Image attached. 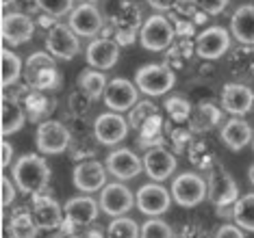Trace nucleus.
<instances>
[{
  "mask_svg": "<svg viewBox=\"0 0 254 238\" xmlns=\"http://www.w3.org/2000/svg\"><path fill=\"white\" fill-rule=\"evenodd\" d=\"M13 182L22 193L37 195L44 193L50 182V167L39 154H26L15 160L13 165Z\"/></svg>",
  "mask_w": 254,
  "mask_h": 238,
  "instance_id": "1",
  "label": "nucleus"
},
{
  "mask_svg": "<svg viewBox=\"0 0 254 238\" xmlns=\"http://www.w3.org/2000/svg\"><path fill=\"white\" fill-rule=\"evenodd\" d=\"M24 78L33 91H53L61 85V74L48 52H35L28 56L24 65Z\"/></svg>",
  "mask_w": 254,
  "mask_h": 238,
  "instance_id": "2",
  "label": "nucleus"
},
{
  "mask_svg": "<svg viewBox=\"0 0 254 238\" xmlns=\"http://www.w3.org/2000/svg\"><path fill=\"white\" fill-rule=\"evenodd\" d=\"M206 197L211 204L217 208V214L224 208H233V204L239 199V184L230 173L224 169L219 162L209 169V180H206Z\"/></svg>",
  "mask_w": 254,
  "mask_h": 238,
  "instance_id": "3",
  "label": "nucleus"
},
{
  "mask_svg": "<svg viewBox=\"0 0 254 238\" xmlns=\"http://www.w3.org/2000/svg\"><path fill=\"white\" fill-rule=\"evenodd\" d=\"M135 85L148 97H159L165 95L176 85V74L172 72V67L167 63H150V65L137 69Z\"/></svg>",
  "mask_w": 254,
  "mask_h": 238,
  "instance_id": "4",
  "label": "nucleus"
},
{
  "mask_svg": "<svg viewBox=\"0 0 254 238\" xmlns=\"http://www.w3.org/2000/svg\"><path fill=\"white\" fill-rule=\"evenodd\" d=\"M174 37H176V28L172 24V20H167L165 15H150L148 20L141 22L139 42L150 52L167 50L174 44Z\"/></svg>",
  "mask_w": 254,
  "mask_h": 238,
  "instance_id": "5",
  "label": "nucleus"
},
{
  "mask_svg": "<svg viewBox=\"0 0 254 238\" xmlns=\"http://www.w3.org/2000/svg\"><path fill=\"white\" fill-rule=\"evenodd\" d=\"M98 219V201L87 195H78L65 201L63 206V223L61 230L63 234H74V230L91 225Z\"/></svg>",
  "mask_w": 254,
  "mask_h": 238,
  "instance_id": "6",
  "label": "nucleus"
},
{
  "mask_svg": "<svg viewBox=\"0 0 254 238\" xmlns=\"http://www.w3.org/2000/svg\"><path fill=\"white\" fill-rule=\"evenodd\" d=\"M172 199L183 208H195L206 199V180L195 171H185L172 182Z\"/></svg>",
  "mask_w": 254,
  "mask_h": 238,
  "instance_id": "7",
  "label": "nucleus"
},
{
  "mask_svg": "<svg viewBox=\"0 0 254 238\" xmlns=\"http://www.w3.org/2000/svg\"><path fill=\"white\" fill-rule=\"evenodd\" d=\"M70 141H72L70 130H67L61 121L46 119L37 126L35 143L42 154H63L70 147Z\"/></svg>",
  "mask_w": 254,
  "mask_h": 238,
  "instance_id": "8",
  "label": "nucleus"
},
{
  "mask_svg": "<svg viewBox=\"0 0 254 238\" xmlns=\"http://www.w3.org/2000/svg\"><path fill=\"white\" fill-rule=\"evenodd\" d=\"M230 33L224 26H209L206 31H202L193 42V50L200 59L215 61L222 59L224 54L230 50Z\"/></svg>",
  "mask_w": 254,
  "mask_h": 238,
  "instance_id": "9",
  "label": "nucleus"
},
{
  "mask_svg": "<svg viewBox=\"0 0 254 238\" xmlns=\"http://www.w3.org/2000/svg\"><path fill=\"white\" fill-rule=\"evenodd\" d=\"M46 50L50 52L53 59L72 61L78 56L80 44H78V37L74 35V31L70 26L53 24L48 28V35H46Z\"/></svg>",
  "mask_w": 254,
  "mask_h": 238,
  "instance_id": "10",
  "label": "nucleus"
},
{
  "mask_svg": "<svg viewBox=\"0 0 254 238\" xmlns=\"http://www.w3.org/2000/svg\"><path fill=\"white\" fill-rule=\"evenodd\" d=\"M135 206L139 208L146 217H161L170 210L172 206V195L167 193V189L159 182H148L139 187L135 195Z\"/></svg>",
  "mask_w": 254,
  "mask_h": 238,
  "instance_id": "11",
  "label": "nucleus"
},
{
  "mask_svg": "<svg viewBox=\"0 0 254 238\" xmlns=\"http://www.w3.org/2000/svg\"><path fill=\"white\" fill-rule=\"evenodd\" d=\"M130 126L126 117H122V113H102L98 115L94 121V137L98 143L107 145V147H113V145L122 143L126 135H128Z\"/></svg>",
  "mask_w": 254,
  "mask_h": 238,
  "instance_id": "12",
  "label": "nucleus"
},
{
  "mask_svg": "<svg viewBox=\"0 0 254 238\" xmlns=\"http://www.w3.org/2000/svg\"><path fill=\"white\" fill-rule=\"evenodd\" d=\"M100 210L109 217H124L126 212L135 206V195L130 189L122 182H111L100 189V201H98Z\"/></svg>",
  "mask_w": 254,
  "mask_h": 238,
  "instance_id": "13",
  "label": "nucleus"
},
{
  "mask_svg": "<svg viewBox=\"0 0 254 238\" xmlns=\"http://www.w3.org/2000/svg\"><path fill=\"white\" fill-rule=\"evenodd\" d=\"M102 95H105V104L109 106V111H113V113L130 111V108L139 102V89H137L128 78L109 80Z\"/></svg>",
  "mask_w": 254,
  "mask_h": 238,
  "instance_id": "14",
  "label": "nucleus"
},
{
  "mask_svg": "<svg viewBox=\"0 0 254 238\" xmlns=\"http://www.w3.org/2000/svg\"><path fill=\"white\" fill-rule=\"evenodd\" d=\"M115 26V44L118 46H130L135 42L137 28H141V11L137 4L122 2L111 17Z\"/></svg>",
  "mask_w": 254,
  "mask_h": 238,
  "instance_id": "15",
  "label": "nucleus"
},
{
  "mask_svg": "<svg viewBox=\"0 0 254 238\" xmlns=\"http://www.w3.org/2000/svg\"><path fill=\"white\" fill-rule=\"evenodd\" d=\"M143 171L148 173L150 180H154V182H163V180H167L172 176V173L176 171L178 167V160L172 149L167 147H150L146 149V154H143Z\"/></svg>",
  "mask_w": 254,
  "mask_h": 238,
  "instance_id": "16",
  "label": "nucleus"
},
{
  "mask_svg": "<svg viewBox=\"0 0 254 238\" xmlns=\"http://www.w3.org/2000/svg\"><path fill=\"white\" fill-rule=\"evenodd\" d=\"M105 169L111 173L113 178L126 182V180H135L137 176H139L141 169H143V165H141L139 156L132 152V149L120 147V149H113V152L107 156Z\"/></svg>",
  "mask_w": 254,
  "mask_h": 238,
  "instance_id": "17",
  "label": "nucleus"
},
{
  "mask_svg": "<svg viewBox=\"0 0 254 238\" xmlns=\"http://www.w3.org/2000/svg\"><path fill=\"white\" fill-rule=\"evenodd\" d=\"M105 26L102 13L91 2L78 4L70 11V28L76 37H96Z\"/></svg>",
  "mask_w": 254,
  "mask_h": 238,
  "instance_id": "18",
  "label": "nucleus"
},
{
  "mask_svg": "<svg viewBox=\"0 0 254 238\" xmlns=\"http://www.w3.org/2000/svg\"><path fill=\"white\" fill-rule=\"evenodd\" d=\"M74 187L83 193H96L107 184V169L100 160H80L74 167Z\"/></svg>",
  "mask_w": 254,
  "mask_h": 238,
  "instance_id": "19",
  "label": "nucleus"
},
{
  "mask_svg": "<svg viewBox=\"0 0 254 238\" xmlns=\"http://www.w3.org/2000/svg\"><path fill=\"white\" fill-rule=\"evenodd\" d=\"M222 108L235 117H244L254 108V91L241 83H226L222 89Z\"/></svg>",
  "mask_w": 254,
  "mask_h": 238,
  "instance_id": "20",
  "label": "nucleus"
},
{
  "mask_svg": "<svg viewBox=\"0 0 254 238\" xmlns=\"http://www.w3.org/2000/svg\"><path fill=\"white\" fill-rule=\"evenodd\" d=\"M33 219H35L39 230H48V232L59 230L63 223L61 206L50 195H44V193L33 195Z\"/></svg>",
  "mask_w": 254,
  "mask_h": 238,
  "instance_id": "21",
  "label": "nucleus"
},
{
  "mask_svg": "<svg viewBox=\"0 0 254 238\" xmlns=\"http://www.w3.org/2000/svg\"><path fill=\"white\" fill-rule=\"evenodd\" d=\"M2 39L4 44L9 46H22L26 42H31L33 31H35V24L33 20L24 13H7L2 17Z\"/></svg>",
  "mask_w": 254,
  "mask_h": 238,
  "instance_id": "22",
  "label": "nucleus"
},
{
  "mask_svg": "<svg viewBox=\"0 0 254 238\" xmlns=\"http://www.w3.org/2000/svg\"><path fill=\"white\" fill-rule=\"evenodd\" d=\"M87 63L94 69H111L115 67V63L120 59V46L109 37H100V39H94L89 46H87Z\"/></svg>",
  "mask_w": 254,
  "mask_h": 238,
  "instance_id": "23",
  "label": "nucleus"
},
{
  "mask_svg": "<svg viewBox=\"0 0 254 238\" xmlns=\"http://www.w3.org/2000/svg\"><path fill=\"white\" fill-rule=\"evenodd\" d=\"M219 137H222V143L226 145L230 152H241V149L252 143L254 132H252V126L248 124L246 119L235 117V119H228L226 124L222 126Z\"/></svg>",
  "mask_w": 254,
  "mask_h": 238,
  "instance_id": "24",
  "label": "nucleus"
},
{
  "mask_svg": "<svg viewBox=\"0 0 254 238\" xmlns=\"http://www.w3.org/2000/svg\"><path fill=\"white\" fill-rule=\"evenodd\" d=\"M230 35L244 46H254V4H241L230 17Z\"/></svg>",
  "mask_w": 254,
  "mask_h": 238,
  "instance_id": "25",
  "label": "nucleus"
},
{
  "mask_svg": "<svg viewBox=\"0 0 254 238\" xmlns=\"http://www.w3.org/2000/svg\"><path fill=\"white\" fill-rule=\"evenodd\" d=\"M167 130H170V126L165 124V119L161 117L159 113H154L152 117H148L139 128H137V132H139V139H137V141H139V147H143V149L161 147L167 139Z\"/></svg>",
  "mask_w": 254,
  "mask_h": 238,
  "instance_id": "26",
  "label": "nucleus"
},
{
  "mask_svg": "<svg viewBox=\"0 0 254 238\" xmlns=\"http://www.w3.org/2000/svg\"><path fill=\"white\" fill-rule=\"evenodd\" d=\"M224 121V113L219 111L215 104L206 102V104H200L198 108L191 113L189 117V130L195 132V135H204V132H211Z\"/></svg>",
  "mask_w": 254,
  "mask_h": 238,
  "instance_id": "27",
  "label": "nucleus"
},
{
  "mask_svg": "<svg viewBox=\"0 0 254 238\" xmlns=\"http://www.w3.org/2000/svg\"><path fill=\"white\" fill-rule=\"evenodd\" d=\"M24 121L26 113L22 108V104L15 97H2V104H0V132H2V137H9L13 132L22 130Z\"/></svg>",
  "mask_w": 254,
  "mask_h": 238,
  "instance_id": "28",
  "label": "nucleus"
},
{
  "mask_svg": "<svg viewBox=\"0 0 254 238\" xmlns=\"http://www.w3.org/2000/svg\"><path fill=\"white\" fill-rule=\"evenodd\" d=\"M22 108L28 121H46L55 111V100H50L44 91H31L22 100Z\"/></svg>",
  "mask_w": 254,
  "mask_h": 238,
  "instance_id": "29",
  "label": "nucleus"
},
{
  "mask_svg": "<svg viewBox=\"0 0 254 238\" xmlns=\"http://www.w3.org/2000/svg\"><path fill=\"white\" fill-rule=\"evenodd\" d=\"M230 217L237 223V228L254 232V193H248L233 204L230 208Z\"/></svg>",
  "mask_w": 254,
  "mask_h": 238,
  "instance_id": "30",
  "label": "nucleus"
},
{
  "mask_svg": "<svg viewBox=\"0 0 254 238\" xmlns=\"http://www.w3.org/2000/svg\"><path fill=\"white\" fill-rule=\"evenodd\" d=\"M230 69L237 78H254V46H241L230 54Z\"/></svg>",
  "mask_w": 254,
  "mask_h": 238,
  "instance_id": "31",
  "label": "nucleus"
},
{
  "mask_svg": "<svg viewBox=\"0 0 254 238\" xmlns=\"http://www.w3.org/2000/svg\"><path fill=\"white\" fill-rule=\"evenodd\" d=\"M9 234L11 238H37L39 228L28 210H15L9 221Z\"/></svg>",
  "mask_w": 254,
  "mask_h": 238,
  "instance_id": "32",
  "label": "nucleus"
},
{
  "mask_svg": "<svg viewBox=\"0 0 254 238\" xmlns=\"http://www.w3.org/2000/svg\"><path fill=\"white\" fill-rule=\"evenodd\" d=\"M107 83L109 80L100 69H85L78 76V91H83L89 100H98V97L105 94Z\"/></svg>",
  "mask_w": 254,
  "mask_h": 238,
  "instance_id": "33",
  "label": "nucleus"
},
{
  "mask_svg": "<svg viewBox=\"0 0 254 238\" xmlns=\"http://www.w3.org/2000/svg\"><path fill=\"white\" fill-rule=\"evenodd\" d=\"M20 74H22V61L18 59V54H13L11 50L0 52V83H2V87L15 85Z\"/></svg>",
  "mask_w": 254,
  "mask_h": 238,
  "instance_id": "34",
  "label": "nucleus"
},
{
  "mask_svg": "<svg viewBox=\"0 0 254 238\" xmlns=\"http://www.w3.org/2000/svg\"><path fill=\"white\" fill-rule=\"evenodd\" d=\"M187 154H189V160H191L198 169H204V171L211 169V167L217 162L215 154H213L211 147H209V143L202 141V139H193V141L189 143Z\"/></svg>",
  "mask_w": 254,
  "mask_h": 238,
  "instance_id": "35",
  "label": "nucleus"
},
{
  "mask_svg": "<svg viewBox=\"0 0 254 238\" xmlns=\"http://www.w3.org/2000/svg\"><path fill=\"white\" fill-rule=\"evenodd\" d=\"M165 111L170 115L172 121H176V124H185V121H189L191 117L193 108H191V102L187 100V97L183 95H172L165 100Z\"/></svg>",
  "mask_w": 254,
  "mask_h": 238,
  "instance_id": "36",
  "label": "nucleus"
},
{
  "mask_svg": "<svg viewBox=\"0 0 254 238\" xmlns=\"http://www.w3.org/2000/svg\"><path fill=\"white\" fill-rule=\"evenodd\" d=\"M107 238H139V225L128 217H115L109 223Z\"/></svg>",
  "mask_w": 254,
  "mask_h": 238,
  "instance_id": "37",
  "label": "nucleus"
},
{
  "mask_svg": "<svg viewBox=\"0 0 254 238\" xmlns=\"http://www.w3.org/2000/svg\"><path fill=\"white\" fill-rule=\"evenodd\" d=\"M139 238H174V232L163 219L150 217L139 230Z\"/></svg>",
  "mask_w": 254,
  "mask_h": 238,
  "instance_id": "38",
  "label": "nucleus"
},
{
  "mask_svg": "<svg viewBox=\"0 0 254 238\" xmlns=\"http://www.w3.org/2000/svg\"><path fill=\"white\" fill-rule=\"evenodd\" d=\"M35 2H37V9H42L53 20L70 13L74 9V0H35Z\"/></svg>",
  "mask_w": 254,
  "mask_h": 238,
  "instance_id": "39",
  "label": "nucleus"
},
{
  "mask_svg": "<svg viewBox=\"0 0 254 238\" xmlns=\"http://www.w3.org/2000/svg\"><path fill=\"white\" fill-rule=\"evenodd\" d=\"M154 113H159V111H157V106H154L152 102H137L135 106L130 108L126 121H128V126L132 128V130H137V128H139L148 117H152Z\"/></svg>",
  "mask_w": 254,
  "mask_h": 238,
  "instance_id": "40",
  "label": "nucleus"
},
{
  "mask_svg": "<svg viewBox=\"0 0 254 238\" xmlns=\"http://www.w3.org/2000/svg\"><path fill=\"white\" fill-rule=\"evenodd\" d=\"M193 132L189 128H170L167 130V141L172 143V152L174 154H181L189 147V143L193 141Z\"/></svg>",
  "mask_w": 254,
  "mask_h": 238,
  "instance_id": "41",
  "label": "nucleus"
},
{
  "mask_svg": "<svg viewBox=\"0 0 254 238\" xmlns=\"http://www.w3.org/2000/svg\"><path fill=\"white\" fill-rule=\"evenodd\" d=\"M193 2L202 13H209V15H219L228 7V0H193Z\"/></svg>",
  "mask_w": 254,
  "mask_h": 238,
  "instance_id": "42",
  "label": "nucleus"
},
{
  "mask_svg": "<svg viewBox=\"0 0 254 238\" xmlns=\"http://www.w3.org/2000/svg\"><path fill=\"white\" fill-rule=\"evenodd\" d=\"M15 199V189L7 176H0V201L2 206H11Z\"/></svg>",
  "mask_w": 254,
  "mask_h": 238,
  "instance_id": "43",
  "label": "nucleus"
},
{
  "mask_svg": "<svg viewBox=\"0 0 254 238\" xmlns=\"http://www.w3.org/2000/svg\"><path fill=\"white\" fill-rule=\"evenodd\" d=\"M89 104H91V100L83 94V91H76V94L70 95V106H72L74 113H85L89 108Z\"/></svg>",
  "mask_w": 254,
  "mask_h": 238,
  "instance_id": "44",
  "label": "nucleus"
},
{
  "mask_svg": "<svg viewBox=\"0 0 254 238\" xmlns=\"http://www.w3.org/2000/svg\"><path fill=\"white\" fill-rule=\"evenodd\" d=\"M213 238H246V234H244L241 228H237V225H233V223H226L215 232Z\"/></svg>",
  "mask_w": 254,
  "mask_h": 238,
  "instance_id": "45",
  "label": "nucleus"
},
{
  "mask_svg": "<svg viewBox=\"0 0 254 238\" xmlns=\"http://www.w3.org/2000/svg\"><path fill=\"white\" fill-rule=\"evenodd\" d=\"M11 158H13V147H11L9 141H2V143H0V165L9 167Z\"/></svg>",
  "mask_w": 254,
  "mask_h": 238,
  "instance_id": "46",
  "label": "nucleus"
},
{
  "mask_svg": "<svg viewBox=\"0 0 254 238\" xmlns=\"http://www.w3.org/2000/svg\"><path fill=\"white\" fill-rule=\"evenodd\" d=\"M181 238H211L209 232L198 228V225H189V228H185L181 232Z\"/></svg>",
  "mask_w": 254,
  "mask_h": 238,
  "instance_id": "47",
  "label": "nucleus"
},
{
  "mask_svg": "<svg viewBox=\"0 0 254 238\" xmlns=\"http://www.w3.org/2000/svg\"><path fill=\"white\" fill-rule=\"evenodd\" d=\"M146 2H148L154 11H170V9L178 2V0H146Z\"/></svg>",
  "mask_w": 254,
  "mask_h": 238,
  "instance_id": "48",
  "label": "nucleus"
},
{
  "mask_svg": "<svg viewBox=\"0 0 254 238\" xmlns=\"http://www.w3.org/2000/svg\"><path fill=\"white\" fill-rule=\"evenodd\" d=\"M85 238H105V236H102L100 230H89L87 234H85Z\"/></svg>",
  "mask_w": 254,
  "mask_h": 238,
  "instance_id": "49",
  "label": "nucleus"
},
{
  "mask_svg": "<svg viewBox=\"0 0 254 238\" xmlns=\"http://www.w3.org/2000/svg\"><path fill=\"white\" fill-rule=\"evenodd\" d=\"M248 180H250L252 187H254V165H250V169H248Z\"/></svg>",
  "mask_w": 254,
  "mask_h": 238,
  "instance_id": "50",
  "label": "nucleus"
},
{
  "mask_svg": "<svg viewBox=\"0 0 254 238\" xmlns=\"http://www.w3.org/2000/svg\"><path fill=\"white\" fill-rule=\"evenodd\" d=\"M15 0H0V4H2V7H9V4H13Z\"/></svg>",
  "mask_w": 254,
  "mask_h": 238,
  "instance_id": "51",
  "label": "nucleus"
},
{
  "mask_svg": "<svg viewBox=\"0 0 254 238\" xmlns=\"http://www.w3.org/2000/svg\"><path fill=\"white\" fill-rule=\"evenodd\" d=\"M70 238H85V236H76V234H70Z\"/></svg>",
  "mask_w": 254,
  "mask_h": 238,
  "instance_id": "52",
  "label": "nucleus"
},
{
  "mask_svg": "<svg viewBox=\"0 0 254 238\" xmlns=\"http://www.w3.org/2000/svg\"><path fill=\"white\" fill-rule=\"evenodd\" d=\"M87 2H98V0H87Z\"/></svg>",
  "mask_w": 254,
  "mask_h": 238,
  "instance_id": "53",
  "label": "nucleus"
},
{
  "mask_svg": "<svg viewBox=\"0 0 254 238\" xmlns=\"http://www.w3.org/2000/svg\"><path fill=\"white\" fill-rule=\"evenodd\" d=\"M252 149H254V137H252Z\"/></svg>",
  "mask_w": 254,
  "mask_h": 238,
  "instance_id": "54",
  "label": "nucleus"
},
{
  "mask_svg": "<svg viewBox=\"0 0 254 238\" xmlns=\"http://www.w3.org/2000/svg\"><path fill=\"white\" fill-rule=\"evenodd\" d=\"M53 238H63V236H53Z\"/></svg>",
  "mask_w": 254,
  "mask_h": 238,
  "instance_id": "55",
  "label": "nucleus"
}]
</instances>
